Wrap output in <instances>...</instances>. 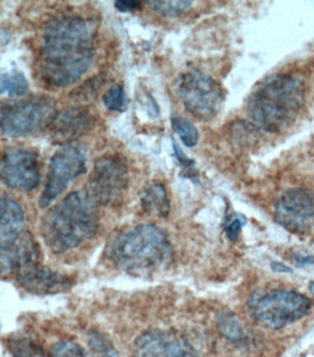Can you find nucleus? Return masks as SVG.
<instances>
[{"mask_svg": "<svg viewBox=\"0 0 314 357\" xmlns=\"http://www.w3.org/2000/svg\"><path fill=\"white\" fill-rule=\"evenodd\" d=\"M96 55V28L82 16H58L45 26L38 71L52 87H68L89 71Z\"/></svg>", "mask_w": 314, "mask_h": 357, "instance_id": "f257e3e1", "label": "nucleus"}, {"mask_svg": "<svg viewBox=\"0 0 314 357\" xmlns=\"http://www.w3.org/2000/svg\"><path fill=\"white\" fill-rule=\"evenodd\" d=\"M99 227L97 203L87 191H73L43 219L41 230L48 249L66 253L90 241Z\"/></svg>", "mask_w": 314, "mask_h": 357, "instance_id": "f03ea898", "label": "nucleus"}, {"mask_svg": "<svg viewBox=\"0 0 314 357\" xmlns=\"http://www.w3.org/2000/svg\"><path fill=\"white\" fill-rule=\"evenodd\" d=\"M303 103L301 80L290 74H276L265 78L251 93L248 114L255 126L277 133L297 117Z\"/></svg>", "mask_w": 314, "mask_h": 357, "instance_id": "7ed1b4c3", "label": "nucleus"}, {"mask_svg": "<svg viewBox=\"0 0 314 357\" xmlns=\"http://www.w3.org/2000/svg\"><path fill=\"white\" fill-rule=\"evenodd\" d=\"M109 262L132 275H144L171 262L172 249L167 233L154 225H141L121 233L106 250Z\"/></svg>", "mask_w": 314, "mask_h": 357, "instance_id": "20e7f679", "label": "nucleus"}, {"mask_svg": "<svg viewBox=\"0 0 314 357\" xmlns=\"http://www.w3.org/2000/svg\"><path fill=\"white\" fill-rule=\"evenodd\" d=\"M248 310L252 319L264 327L281 330L304 319L311 310V301L297 291L272 289L252 295Z\"/></svg>", "mask_w": 314, "mask_h": 357, "instance_id": "39448f33", "label": "nucleus"}, {"mask_svg": "<svg viewBox=\"0 0 314 357\" xmlns=\"http://www.w3.org/2000/svg\"><path fill=\"white\" fill-rule=\"evenodd\" d=\"M177 93L187 112L202 121L218 116L225 102L222 86L200 70L184 73L177 83Z\"/></svg>", "mask_w": 314, "mask_h": 357, "instance_id": "423d86ee", "label": "nucleus"}, {"mask_svg": "<svg viewBox=\"0 0 314 357\" xmlns=\"http://www.w3.org/2000/svg\"><path fill=\"white\" fill-rule=\"evenodd\" d=\"M54 116V102L47 97H32L27 100L3 103L0 112L2 135L9 137L32 135L45 126L48 128Z\"/></svg>", "mask_w": 314, "mask_h": 357, "instance_id": "0eeeda50", "label": "nucleus"}, {"mask_svg": "<svg viewBox=\"0 0 314 357\" xmlns=\"http://www.w3.org/2000/svg\"><path fill=\"white\" fill-rule=\"evenodd\" d=\"M86 172V151L82 146L66 144L58 149L50 162L44 191L39 198V208H47L67 187Z\"/></svg>", "mask_w": 314, "mask_h": 357, "instance_id": "6e6552de", "label": "nucleus"}, {"mask_svg": "<svg viewBox=\"0 0 314 357\" xmlns=\"http://www.w3.org/2000/svg\"><path fill=\"white\" fill-rule=\"evenodd\" d=\"M129 183V171L121 156L106 155L97 160L89 176L87 192L97 204L119 202Z\"/></svg>", "mask_w": 314, "mask_h": 357, "instance_id": "1a4fd4ad", "label": "nucleus"}, {"mask_svg": "<svg viewBox=\"0 0 314 357\" xmlns=\"http://www.w3.org/2000/svg\"><path fill=\"white\" fill-rule=\"evenodd\" d=\"M0 175L6 187L16 191H31L41 181V162L35 151L12 149L5 152Z\"/></svg>", "mask_w": 314, "mask_h": 357, "instance_id": "9d476101", "label": "nucleus"}, {"mask_svg": "<svg viewBox=\"0 0 314 357\" xmlns=\"http://www.w3.org/2000/svg\"><path fill=\"white\" fill-rule=\"evenodd\" d=\"M132 357H199L184 337L170 331L151 330L133 342Z\"/></svg>", "mask_w": 314, "mask_h": 357, "instance_id": "9b49d317", "label": "nucleus"}, {"mask_svg": "<svg viewBox=\"0 0 314 357\" xmlns=\"http://www.w3.org/2000/svg\"><path fill=\"white\" fill-rule=\"evenodd\" d=\"M314 219V192L307 188L285 191L276 206V220L291 231L306 230Z\"/></svg>", "mask_w": 314, "mask_h": 357, "instance_id": "f8f14e48", "label": "nucleus"}, {"mask_svg": "<svg viewBox=\"0 0 314 357\" xmlns=\"http://www.w3.org/2000/svg\"><path fill=\"white\" fill-rule=\"evenodd\" d=\"M2 257V275H13L15 278L22 272L41 265V250L38 243L27 230L8 246L0 249Z\"/></svg>", "mask_w": 314, "mask_h": 357, "instance_id": "ddd939ff", "label": "nucleus"}, {"mask_svg": "<svg viewBox=\"0 0 314 357\" xmlns=\"http://www.w3.org/2000/svg\"><path fill=\"white\" fill-rule=\"evenodd\" d=\"M93 126V116L86 107H70L55 113L48 125V132L57 142H67L86 133Z\"/></svg>", "mask_w": 314, "mask_h": 357, "instance_id": "4468645a", "label": "nucleus"}, {"mask_svg": "<svg viewBox=\"0 0 314 357\" xmlns=\"http://www.w3.org/2000/svg\"><path fill=\"white\" fill-rule=\"evenodd\" d=\"M16 281L27 291L39 295L61 292L73 285V281L67 275L58 273L43 265H36L22 272L21 275H17Z\"/></svg>", "mask_w": 314, "mask_h": 357, "instance_id": "2eb2a0df", "label": "nucleus"}, {"mask_svg": "<svg viewBox=\"0 0 314 357\" xmlns=\"http://www.w3.org/2000/svg\"><path fill=\"white\" fill-rule=\"evenodd\" d=\"M25 231V214L16 200L8 194L0 197V248L10 245Z\"/></svg>", "mask_w": 314, "mask_h": 357, "instance_id": "dca6fc26", "label": "nucleus"}, {"mask_svg": "<svg viewBox=\"0 0 314 357\" xmlns=\"http://www.w3.org/2000/svg\"><path fill=\"white\" fill-rule=\"evenodd\" d=\"M142 207L147 213L160 217H167L170 213V198L165 187L161 183H152L145 187L142 194Z\"/></svg>", "mask_w": 314, "mask_h": 357, "instance_id": "f3484780", "label": "nucleus"}, {"mask_svg": "<svg viewBox=\"0 0 314 357\" xmlns=\"http://www.w3.org/2000/svg\"><path fill=\"white\" fill-rule=\"evenodd\" d=\"M29 89L27 77L16 70L3 73L0 77V90L2 94H8L10 97H21L27 94Z\"/></svg>", "mask_w": 314, "mask_h": 357, "instance_id": "a211bd4d", "label": "nucleus"}, {"mask_svg": "<svg viewBox=\"0 0 314 357\" xmlns=\"http://www.w3.org/2000/svg\"><path fill=\"white\" fill-rule=\"evenodd\" d=\"M218 326L219 330L222 333L223 337H226L227 340L230 342H239L245 337V331L244 327L241 324V321L238 320V317L229 312V311H223L219 319H218Z\"/></svg>", "mask_w": 314, "mask_h": 357, "instance_id": "6ab92c4d", "label": "nucleus"}, {"mask_svg": "<svg viewBox=\"0 0 314 357\" xmlns=\"http://www.w3.org/2000/svg\"><path fill=\"white\" fill-rule=\"evenodd\" d=\"M171 125L174 132L181 139V142L187 148H194L199 142V130L186 117L174 116L171 119Z\"/></svg>", "mask_w": 314, "mask_h": 357, "instance_id": "aec40b11", "label": "nucleus"}, {"mask_svg": "<svg viewBox=\"0 0 314 357\" xmlns=\"http://www.w3.org/2000/svg\"><path fill=\"white\" fill-rule=\"evenodd\" d=\"M154 12L163 16H177L188 10L193 6V2L188 0H154V2H147Z\"/></svg>", "mask_w": 314, "mask_h": 357, "instance_id": "412c9836", "label": "nucleus"}, {"mask_svg": "<svg viewBox=\"0 0 314 357\" xmlns=\"http://www.w3.org/2000/svg\"><path fill=\"white\" fill-rule=\"evenodd\" d=\"M87 343L96 357H119L113 343L102 333L90 331L87 334Z\"/></svg>", "mask_w": 314, "mask_h": 357, "instance_id": "4be33fe9", "label": "nucleus"}, {"mask_svg": "<svg viewBox=\"0 0 314 357\" xmlns=\"http://www.w3.org/2000/svg\"><path fill=\"white\" fill-rule=\"evenodd\" d=\"M103 105L110 112H125L128 109V98L125 89L121 84H113L103 94Z\"/></svg>", "mask_w": 314, "mask_h": 357, "instance_id": "5701e85b", "label": "nucleus"}, {"mask_svg": "<svg viewBox=\"0 0 314 357\" xmlns=\"http://www.w3.org/2000/svg\"><path fill=\"white\" fill-rule=\"evenodd\" d=\"M50 357H89L84 349L71 340H63L51 346Z\"/></svg>", "mask_w": 314, "mask_h": 357, "instance_id": "b1692460", "label": "nucleus"}, {"mask_svg": "<svg viewBox=\"0 0 314 357\" xmlns=\"http://www.w3.org/2000/svg\"><path fill=\"white\" fill-rule=\"evenodd\" d=\"M13 357H47L45 353L29 340L17 339L10 342L9 346Z\"/></svg>", "mask_w": 314, "mask_h": 357, "instance_id": "393cba45", "label": "nucleus"}, {"mask_svg": "<svg viewBox=\"0 0 314 357\" xmlns=\"http://www.w3.org/2000/svg\"><path fill=\"white\" fill-rule=\"evenodd\" d=\"M142 6L141 2L138 0H119V2H114V8L119 10V12H135V10H140Z\"/></svg>", "mask_w": 314, "mask_h": 357, "instance_id": "a878e982", "label": "nucleus"}, {"mask_svg": "<svg viewBox=\"0 0 314 357\" xmlns=\"http://www.w3.org/2000/svg\"><path fill=\"white\" fill-rule=\"evenodd\" d=\"M242 222L239 219H234L230 222V225L226 227V234L230 241H237L239 234H241V229H242Z\"/></svg>", "mask_w": 314, "mask_h": 357, "instance_id": "bb28decb", "label": "nucleus"}, {"mask_svg": "<svg viewBox=\"0 0 314 357\" xmlns=\"http://www.w3.org/2000/svg\"><path fill=\"white\" fill-rule=\"evenodd\" d=\"M174 149H175V155H177V158H179L180 160V165L184 168V169H191L193 168V165H194V162L190 160V158H187L183 152H180V149L177 148V145L174 144Z\"/></svg>", "mask_w": 314, "mask_h": 357, "instance_id": "cd10ccee", "label": "nucleus"}, {"mask_svg": "<svg viewBox=\"0 0 314 357\" xmlns=\"http://www.w3.org/2000/svg\"><path fill=\"white\" fill-rule=\"evenodd\" d=\"M272 269L276 271V272H287V273L291 272V269H290L288 266H285V265H283V264H278V262H274V264H272Z\"/></svg>", "mask_w": 314, "mask_h": 357, "instance_id": "c85d7f7f", "label": "nucleus"}]
</instances>
